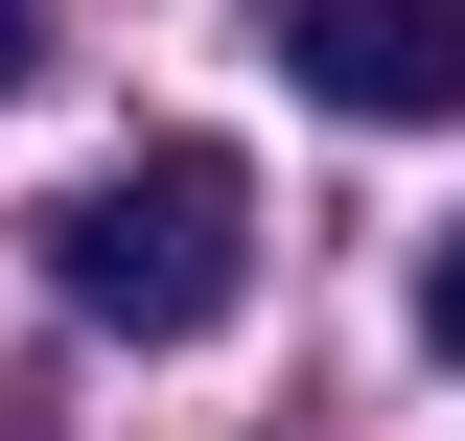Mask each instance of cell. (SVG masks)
Wrapping results in <instances>:
<instances>
[{"mask_svg": "<svg viewBox=\"0 0 465 441\" xmlns=\"http://www.w3.org/2000/svg\"><path fill=\"white\" fill-rule=\"evenodd\" d=\"M232 279H256V186H232V140H116V163L47 210V302L116 326V348H210Z\"/></svg>", "mask_w": 465, "mask_h": 441, "instance_id": "1", "label": "cell"}, {"mask_svg": "<svg viewBox=\"0 0 465 441\" xmlns=\"http://www.w3.org/2000/svg\"><path fill=\"white\" fill-rule=\"evenodd\" d=\"M280 70L372 140H442L465 116V0H280Z\"/></svg>", "mask_w": 465, "mask_h": 441, "instance_id": "2", "label": "cell"}, {"mask_svg": "<svg viewBox=\"0 0 465 441\" xmlns=\"http://www.w3.org/2000/svg\"><path fill=\"white\" fill-rule=\"evenodd\" d=\"M419 348H442V372H465V232H442V256H419Z\"/></svg>", "mask_w": 465, "mask_h": 441, "instance_id": "3", "label": "cell"}, {"mask_svg": "<svg viewBox=\"0 0 465 441\" xmlns=\"http://www.w3.org/2000/svg\"><path fill=\"white\" fill-rule=\"evenodd\" d=\"M24 70H47V0H0V93H24Z\"/></svg>", "mask_w": 465, "mask_h": 441, "instance_id": "4", "label": "cell"}]
</instances>
